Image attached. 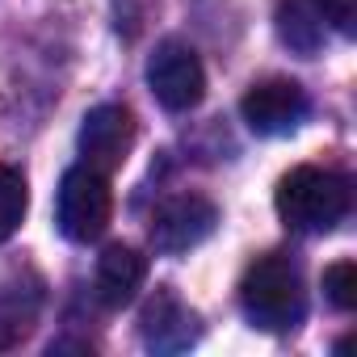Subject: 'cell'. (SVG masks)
Returning a JSON list of instances; mask_svg holds the SVG:
<instances>
[{
	"instance_id": "cell-3",
	"label": "cell",
	"mask_w": 357,
	"mask_h": 357,
	"mask_svg": "<svg viewBox=\"0 0 357 357\" xmlns=\"http://www.w3.org/2000/svg\"><path fill=\"white\" fill-rule=\"evenodd\" d=\"M114 215V194H109V172L93 164H76L63 172L59 198H55V223L72 244H93L105 236Z\"/></svg>"
},
{
	"instance_id": "cell-1",
	"label": "cell",
	"mask_w": 357,
	"mask_h": 357,
	"mask_svg": "<svg viewBox=\"0 0 357 357\" xmlns=\"http://www.w3.org/2000/svg\"><path fill=\"white\" fill-rule=\"evenodd\" d=\"M240 307L252 328L261 332H290L307 315V286L303 269L286 252H265L248 265L240 282Z\"/></svg>"
},
{
	"instance_id": "cell-7",
	"label": "cell",
	"mask_w": 357,
	"mask_h": 357,
	"mask_svg": "<svg viewBox=\"0 0 357 357\" xmlns=\"http://www.w3.org/2000/svg\"><path fill=\"white\" fill-rule=\"evenodd\" d=\"M135 114L126 105H97L84 114L80 122V155L84 164L101 168V172H114L126 164L130 147H135Z\"/></svg>"
},
{
	"instance_id": "cell-5",
	"label": "cell",
	"mask_w": 357,
	"mask_h": 357,
	"mask_svg": "<svg viewBox=\"0 0 357 357\" xmlns=\"http://www.w3.org/2000/svg\"><path fill=\"white\" fill-rule=\"evenodd\" d=\"M219 223V211L211 198L202 194H181V198H168L164 206H155L151 215V244L164 257H181L190 248H198Z\"/></svg>"
},
{
	"instance_id": "cell-2",
	"label": "cell",
	"mask_w": 357,
	"mask_h": 357,
	"mask_svg": "<svg viewBox=\"0 0 357 357\" xmlns=\"http://www.w3.org/2000/svg\"><path fill=\"white\" fill-rule=\"evenodd\" d=\"M278 215L290 231H303V236H324L332 231L344 215H349V202H353V190L340 172L332 168H315V164H298L290 168L282 181H278Z\"/></svg>"
},
{
	"instance_id": "cell-9",
	"label": "cell",
	"mask_w": 357,
	"mask_h": 357,
	"mask_svg": "<svg viewBox=\"0 0 357 357\" xmlns=\"http://www.w3.org/2000/svg\"><path fill=\"white\" fill-rule=\"evenodd\" d=\"M147 278V261L130 248V244H109L101 257H97V273H93V286H97V298L105 307H126L139 286Z\"/></svg>"
},
{
	"instance_id": "cell-4",
	"label": "cell",
	"mask_w": 357,
	"mask_h": 357,
	"mask_svg": "<svg viewBox=\"0 0 357 357\" xmlns=\"http://www.w3.org/2000/svg\"><path fill=\"white\" fill-rule=\"evenodd\" d=\"M147 84L155 93V101L168 109V114H185L194 109L202 97H206V72H202V59L194 47L185 43H160L147 59Z\"/></svg>"
},
{
	"instance_id": "cell-10",
	"label": "cell",
	"mask_w": 357,
	"mask_h": 357,
	"mask_svg": "<svg viewBox=\"0 0 357 357\" xmlns=\"http://www.w3.org/2000/svg\"><path fill=\"white\" fill-rule=\"evenodd\" d=\"M278 38L298 55H315L328 38L324 0H278Z\"/></svg>"
},
{
	"instance_id": "cell-12",
	"label": "cell",
	"mask_w": 357,
	"mask_h": 357,
	"mask_svg": "<svg viewBox=\"0 0 357 357\" xmlns=\"http://www.w3.org/2000/svg\"><path fill=\"white\" fill-rule=\"evenodd\" d=\"M30 206V190H26V176L9 164H0V244L13 240L22 219Z\"/></svg>"
},
{
	"instance_id": "cell-11",
	"label": "cell",
	"mask_w": 357,
	"mask_h": 357,
	"mask_svg": "<svg viewBox=\"0 0 357 357\" xmlns=\"http://www.w3.org/2000/svg\"><path fill=\"white\" fill-rule=\"evenodd\" d=\"M38 319V290L26 286H0V353L17 349Z\"/></svg>"
},
{
	"instance_id": "cell-14",
	"label": "cell",
	"mask_w": 357,
	"mask_h": 357,
	"mask_svg": "<svg viewBox=\"0 0 357 357\" xmlns=\"http://www.w3.org/2000/svg\"><path fill=\"white\" fill-rule=\"evenodd\" d=\"M324 17H328V30L353 34L357 30V0H324Z\"/></svg>"
},
{
	"instance_id": "cell-8",
	"label": "cell",
	"mask_w": 357,
	"mask_h": 357,
	"mask_svg": "<svg viewBox=\"0 0 357 357\" xmlns=\"http://www.w3.org/2000/svg\"><path fill=\"white\" fill-rule=\"evenodd\" d=\"M143 340L160 353L190 349L198 340V315L172 290H155V298L143 307Z\"/></svg>"
},
{
	"instance_id": "cell-6",
	"label": "cell",
	"mask_w": 357,
	"mask_h": 357,
	"mask_svg": "<svg viewBox=\"0 0 357 357\" xmlns=\"http://www.w3.org/2000/svg\"><path fill=\"white\" fill-rule=\"evenodd\" d=\"M307 93L298 80H286V76H273V80H261L244 93L240 101V114L248 122V130L257 135H290L303 126L307 118Z\"/></svg>"
},
{
	"instance_id": "cell-13",
	"label": "cell",
	"mask_w": 357,
	"mask_h": 357,
	"mask_svg": "<svg viewBox=\"0 0 357 357\" xmlns=\"http://www.w3.org/2000/svg\"><path fill=\"white\" fill-rule=\"evenodd\" d=\"M324 298L336 311H353L357 307V265L353 261H336L324 269Z\"/></svg>"
}]
</instances>
